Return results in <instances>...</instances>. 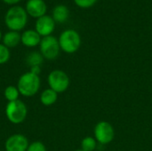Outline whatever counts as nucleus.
I'll use <instances>...</instances> for the list:
<instances>
[{
	"mask_svg": "<svg viewBox=\"0 0 152 151\" xmlns=\"http://www.w3.org/2000/svg\"><path fill=\"white\" fill-rule=\"evenodd\" d=\"M5 116L10 123L20 125L25 121L28 116V108L20 100L8 102L5 107Z\"/></svg>",
	"mask_w": 152,
	"mask_h": 151,
	"instance_id": "nucleus-3",
	"label": "nucleus"
},
{
	"mask_svg": "<svg viewBox=\"0 0 152 151\" xmlns=\"http://www.w3.org/2000/svg\"><path fill=\"white\" fill-rule=\"evenodd\" d=\"M49 87L57 93H64L69 86V77L66 72L61 69H54L51 71L47 77Z\"/></svg>",
	"mask_w": 152,
	"mask_h": 151,
	"instance_id": "nucleus-5",
	"label": "nucleus"
},
{
	"mask_svg": "<svg viewBox=\"0 0 152 151\" xmlns=\"http://www.w3.org/2000/svg\"><path fill=\"white\" fill-rule=\"evenodd\" d=\"M69 16V10L64 4H58L53 10L52 17L55 22L63 23L65 22Z\"/></svg>",
	"mask_w": 152,
	"mask_h": 151,
	"instance_id": "nucleus-13",
	"label": "nucleus"
},
{
	"mask_svg": "<svg viewBox=\"0 0 152 151\" xmlns=\"http://www.w3.org/2000/svg\"><path fill=\"white\" fill-rule=\"evenodd\" d=\"M2 38H3V35H2V32H1V30H0V41L2 40Z\"/></svg>",
	"mask_w": 152,
	"mask_h": 151,
	"instance_id": "nucleus-23",
	"label": "nucleus"
},
{
	"mask_svg": "<svg viewBox=\"0 0 152 151\" xmlns=\"http://www.w3.org/2000/svg\"><path fill=\"white\" fill-rule=\"evenodd\" d=\"M16 86L21 96L32 97L36 95L40 89V77L31 73L30 71L26 72L19 77Z\"/></svg>",
	"mask_w": 152,
	"mask_h": 151,
	"instance_id": "nucleus-2",
	"label": "nucleus"
},
{
	"mask_svg": "<svg viewBox=\"0 0 152 151\" xmlns=\"http://www.w3.org/2000/svg\"><path fill=\"white\" fill-rule=\"evenodd\" d=\"M29 145L28 138L21 133L10 135L4 142L5 151H27Z\"/></svg>",
	"mask_w": 152,
	"mask_h": 151,
	"instance_id": "nucleus-8",
	"label": "nucleus"
},
{
	"mask_svg": "<svg viewBox=\"0 0 152 151\" xmlns=\"http://www.w3.org/2000/svg\"><path fill=\"white\" fill-rule=\"evenodd\" d=\"M55 21L50 15H44L37 19L35 23V30L41 36V37L51 36L55 28Z\"/></svg>",
	"mask_w": 152,
	"mask_h": 151,
	"instance_id": "nucleus-9",
	"label": "nucleus"
},
{
	"mask_svg": "<svg viewBox=\"0 0 152 151\" xmlns=\"http://www.w3.org/2000/svg\"><path fill=\"white\" fill-rule=\"evenodd\" d=\"M75 151H84V150H75Z\"/></svg>",
	"mask_w": 152,
	"mask_h": 151,
	"instance_id": "nucleus-24",
	"label": "nucleus"
},
{
	"mask_svg": "<svg viewBox=\"0 0 152 151\" xmlns=\"http://www.w3.org/2000/svg\"><path fill=\"white\" fill-rule=\"evenodd\" d=\"M60 44L59 40L53 36H48L42 37L39 44V51L44 59L53 61L55 60L60 53Z\"/></svg>",
	"mask_w": 152,
	"mask_h": 151,
	"instance_id": "nucleus-6",
	"label": "nucleus"
},
{
	"mask_svg": "<svg viewBox=\"0 0 152 151\" xmlns=\"http://www.w3.org/2000/svg\"><path fill=\"white\" fill-rule=\"evenodd\" d=\"M94 133L96 142L103 145L111 142L115 136V131L113 126L107 121L99 122L94 127Z\"/></svg>",
	"mask_w": 152,
	"mask_h": 151,
	"instance_id": "nucleus-7",
	"label": "nucleus"
},
{
	"mask_svg": "<svg viewBox=\"0 0 152 151\" xmlns=\"http://www.w3.org/2000/svg\"><path fill=\"white\" fill-rule=\"evenodd\" d=\"M59 44L61 50L66 53H76L81 45V37L74 29H66L60 35Z\"/></svg>",
	"mask_w": 152,
	"mask_h": 151,
	"instance_id": "nucleus-4",
	"label": "nucleus"
},
{
	"mask_svg": "<svg viewBox=\"0 0 152 151\" xmlns=\"http://www.w3.org/2000/svg\"><path fill=\"white\" fill-rule=\"evenodd\" d=\"M20 95V94L17 86H14V85H8L4 91V96L8 102H12V101L19 100Z\"/></svg>",
	"mask_w": 152,
	"mask_h": 151,
	"instance_id": "nucleus-16",
	"label": "nucleus"
},
{
	"mask_svg": "<svg viewBox=\"0 0 152 151\" xmlns=\"http://www.w3.org/2000/svg\"><path fill=\"white\" fill-rule=\"evenodd\" d=\"M28 17L25 8L20 5H12L5 12L4 24L9 30L20 32L27 26Z\"/></svg>",
	"mask_w": 152,
	"mask_h": 151,
	"instance_id": "nucleus-1",
	"label": "nucleus"
},
{
	"mask_svg": "<svg viewBox=\"0 0 152 151\" xmlns=\"http://www.w3.org/2000/svg\"><path fill=\"white\" fill-rule=\"evenodd\" d=\"M25 10L28 16L38 19L45 15L47 6L44 0H28L25 4Z\"/></svg>",
	"mask_w": 152,
	"mask_h": 151,
	"instance_id": "nucleus-10",
	"label": "nucleus"
},
{
	"mask_svg": "<svg viewBox=\"0 0 152 151\" xmlns=\"http://www.w3.org/2000/svg\"><path fill=\"white\" fill-rule=\"evenodd\" d=\"M41 39V36L35 29H27L20 34V43L28 48L39 45Z\"/></svg>",
	"mask_w": 152,
	"mask_h": 151,
	"instance_id": "nucleus-11",
	"label": "nucleus"
},
{
	"mask_svg": "<svg viewBox=\"0 0 152 151\" xmlns=\"http://www.w3.org/2000/svg\"><path fill=\"white\" fill-rule=\"evenodd\" d=\"M11 57L10 49L0 43V65L5 64Z\"/></svg>",
	"mask_w": 152,
	"mask_h": 151,
	"instance_id": "nucleus-18",
	"label": "nucleus"
},
{
	"mask_svg": "<svg viewBox=\"0 0 152 151\" xmlns=\"http://www.w3.org/2000/svg\"><path fill=\"white\" fill-rule=\"evenodd\" d=\"M75 4L81 8H88L93 6L97 0H74Z\"/></svg>",
	"mask_w": 152,
	"mask_h": 151,
	"instance_id": "nucleus-20",
	"label": "nucleus"
},
{
	"mask_svg": "<svg viewBox=\"0 0 152 151\" xmlns=\"http://www.w3.org/2000/svg\"><path fill=\"white\" fill-rule=\"evenodd\" d=\"M44 61V57L40 52H31L26 57V63L30 67L33 66H41Z\"/></svg>",
	"mask_w": 152,
	"mask_h": 151,
	"instance_id": "nucleus-15",
	"label": "nucleus"
},
{
	"mask_svg": "<svg viewBox=\"0 0 152 151\" xmlns=\"http://www.w3.org/2000/svg\"><path fill=\"white\" fill-rule=\"evenodd\" d=\"M29 69H30L29 71H30L31 73L39 76V74H40V72H41V66H33V67H30Z\"/></svg>",
	"mask_w": 152,
	"mask_h": 151,
	"instance_id": "nucleus-21",
	"label": "nucleus"
},
{
	"mask_svg": "<svg viewBox=\"0 0 152 151\" xmlns=\"http://www.w3.org/2000/svg\"><path fill=\"white\" fill-rule=\"evenodd\" d=\"M2 44H4L6 47L14 48L17 45L20 44V34L17 31H12L9 30L5 34L3 35L2 38Z\"/></svg>",
	"mask_w": 152,
	"mask_h": 151,
	"instance_id": "nucleus-12",
	"label": "nucleus"
},
{
	"mask_svg": "<svg viewBox=\"0 0 152 151\" xmlns=\"http://www.w3.org/2000/svg\"><path fill=\"white\" fill-rule=\"evenodd\" d=\"M27 151H46V148L42 142L36 141L29 143Z\"/></svg>",
	"mask_w": 152,
	"mask_h": 151,
	"instance_id": "nucleus-19",
	"label": "nucleus"
},
{
	"mask_svg": "<svg viewBox=\"0 0 152 151\" xmlns=\"http://www.w3.org/2000/svg\"><path fill=\"white\" fill-rule=\"evenodd\" d=\"M58 100V93L51 88L44 90L40 94V102L44 106H52Z\"/></svg>",
	"mask_w": 152,
	"mask_h": 151,
	"instance_id": "nucleus-14",
	"label": "nucleus"
},
{
	"mask_svg": "<svg viewBox=\"0 0 152 151\" xmlns=\"http://www.w3.org/2000/svg\"><path fill=\"white\" fill-rule=\"evenodd\" d=\"M2 1H3L4 4L12 6V5H17V4H18L20 0H2Z\"/></svg>",
	"mask_w": 152,
	"mask_h": 151,
	"instance_id": "nucleus-22",
	"label": "nucleus"
},
{
	"mask_svg": "<svg viewBox=\"0 0 152 151\" xmlns=\"http://www.w3.org/2000/svg\"><path fill=\"white\" fill-rule=\"evenodd\" d=\"M96 148V140L93 137H86L81 142V150L84 151H94Z\"/></svg>",
	"mask_w": 152,
	"mask_h": 151,
	"instance_id": "nucleus-17",
	"label": "nucleus"
}]
</instances>
